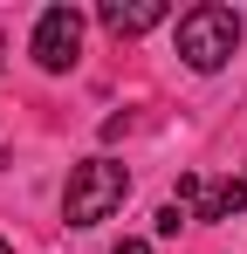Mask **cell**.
<instances>
[{"instance_id":"cell-1","label":"cell","mask_w":247,"mask_h":254,"mask_svg":"<svg viewBox=\"0 0 247 254\" xmlns=\"http://www.w3.org/2000/svg\"><path fill=\"white\" fill-rule=\"evenodd\" d=\"M234 48H241V14H234V7L199 0V7L179 14V55H185L192 76H220V69L234 62Z\"/></svg>"},{"instance_id":"cell-2","label":"cell","mask_w":247,"mask_h":254,"mask_svg":"<svg viewBox=\"0 0 247 254\" xmlns=\"http://www.w3.org/2000/svg\"><path fill=\"white\" fill-rule=\"evenodd\" d=\"M124 192H130V172L117 158H82L69 172V192H62V220L69 227H96V220H110L124 206Z\"/></svg>"},{"instance_id":"cell-3","label":"cell","mask_w":247,"mask_h":254,"mask_svg":"<svg viewBox=\"0 0 247 254\" xmlns=\"http://www.w3.org/2000/svg\"><path fill=\"white\" fill-rule=\"evenodd\" d=\"M76 55H82V14L76 7H48L35 21V62L48 76H62V69H76Z\"/></svg>"},{"instance_id":"cell-4","label":"cell","mask_w":247,"mask_h":254,"mask_svg":"<svg viewBox=\"0 0 247 254\" xmlns=\"http://www.w3.org/2000/svg\"><path fill=\"white\" fill-rule=\"evenodd\" d=\"M165 14H172L165 0H103V7H96V21H103L110 35H151Z\"/></svg>"},{"instance_id":"cell-5","label":"cell","mask_w":247,"mask_h":254,"mask_svg":"<svg viewBox=\"0 0 247 254\" xmlns=\"http://www.w3.org/2000/svg\"><path fill=\"white\" fill-rule=\"evenodd\" d=\"M247 206V179H220V186H199V206H192V220H234V213Z\"/></svg>"},{"instance_id":"cell-6","label":"cell","mask_w":247,"mask_h":254,"mask_svg":"<svg viewBox=\"0 0 247 254\" xmlns=\"http://www.w3.org/2000/svg\"><path fill=\"white\" fill-rule=\"evenodd\" d=\"M185 220H192V213L179 206V199H165V206H158V220H151V227H158L165 241H172V234H179V227H185Z\"/></svg>"},{"instance_id":"cell-7","label":"cell","mask_w":247,"mask_h":254,"mask_svg":"<svg viewBox=\"0 0 247 254\" xmlns=\"http://www.w3.org/2000/svg\"><path fill=\"white\" fill-rule=\"evenodd\" d=\"M110 254H151V241H117Z\"/></svg>"},{"instance_id":"cell-8","label":"cell","mask_w":247,"mask_h":254,"mask_svg":"<svg viewBox=\"0 0 247 254\" xmlns=\"http://www.w3.org/2000/svg\"><path fill=\"white\" fill-rule=\"evenodd\" d=\"M0 254H14V248H7V241H0Z\"/></svg>"}]
</instances>
